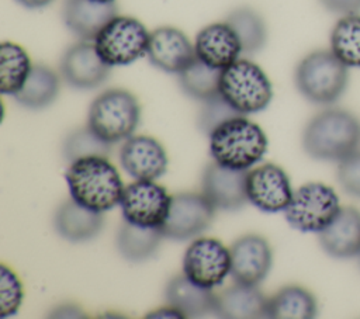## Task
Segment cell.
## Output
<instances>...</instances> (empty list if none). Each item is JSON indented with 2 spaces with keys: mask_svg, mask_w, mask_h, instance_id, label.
Returning a JSON list of instances; mask_svg holds the SVG:
<instances>
[{
  "mask_svg": "<svg viewBox=\"0 0 360 319\" xmlns=\"http://www.w3.org/2000/svg\"><path fill=\"white\" fill-rule=\"evenodd\" d=\"M65 177L70 198L87 209L104 214L121 201L122 180L107 157L77 159L70 163Z\"/></svg>",
  "mask_w": 360,
  "mask_h": 319,
  "instance_id": "1",
  "label": "cell"
},
{
  "mask_svg": "<svg viewBox=\"0 0 360 319\" xmlns=\"http://www.w3.org/2000/svg\"><path fill=\"white\" fill-rule=\"evenodd\" d=\"M360 143V122L340 108H328L318 112L302 132L305 153L316 160H338L357 150Z\"/></svg>",
  "mask_w": 360,
  "mask_h": 319,
  "instance_id": "2",
  "label": "cell"
},
{
  "mask_svg": "<svg viewBox=\"0 0 360 319\" xmlns=\"http://www.w3.org/2000/svg\"><path fill=\"white\" fill-rule=\"evenodd\" d=\"M208 136L214 162L235 170H250L267 150L266 134L245 115L222 122Z\"/></svg>",
  "mask_w": 360,
  "mask_h": 319,
  "instance_id": "3",
  "label": "cell"
},
{
  "mask_svg": "<svg viewBox=\"0 0 360 319\" xmlns=\"http://www.w3.org/2000/svg\"><path fill=\"white\" fill-rule=\"evenodd\" d=\"M297 90L315 104H332L347 89L349 67L329 49H319L304 56L295 67Z\"/></svg>",
  "mask_w": 360,
  "mask_h": 319,
  "instance_id": "4",
  "label": "cell"
},
{
  "mask_svg": "<svg viewBox=\"0 0 360 319\" xmlns=\"http://www.w3.org/2000/svg\"><path fill=\"white\" fill-rule=\"evenodd\" d=\"M139 119L141 107L136 97L124 89H108L93 100L87 126L98 138L114 145L131 138Z\"/></svg>",
  "mask_w": 360,
  "mask_h": 319,
  "instance_id": "5",
  "label": "cell"
},
{
  "mask_svg": "<svg viewBox=\"0 0 360 319\" xmlns=\"http://www.w3.org/2000/svg\"><path fill=\"white\" fill-rule=\"evenodd\" d=\"M219 96L239 114H255L270 104L273 86L259 65L239 58L221 70Z\"/></svg>",
  "mask_w": 360,
  "mask_h": 319,
  "instance_id": "6",
  "label": "cell"
},
{
  "mask_svg": "<svg viewBox=\"0 0 360 319\" xmlns=\"http://www.w3.org/2000/svg\"><path fill=\"white\" fill-rule=\"evenodd\" d=\"M149 35L139 20L115 15L100 30L93 42L108 66H127L146 55Z\"/></svg>",
  "mask_w": 360,
  "mask_h": 319,
  "instance_id": "7",
  "label": "cell"
},
{
  "mask_svg": "<svg viewBox=\"0 0 360 319\" xmlns=\"http://www.w3.org/2000/svg\"><path fill=\"white\" fill-rule=\"evenodd\" d=\"M335 190L323 183H307L298 187L284 209L290 226L304 233L322 232L340 211Z\"/></svg>",
  "mask_w": 360,
  "mask_h": 319,
  "instance_id": "8",
  "label": "cell"
},
{
  "mask_svg": "<svg viewBox=\"0 0 360 319\" xmlns=\"http://www.w3.org/2000/svg\"><path fill=\"white\" fill-rule=\"evenodd\" d=\"M172 195L153 180H136L124 188L120 205L124 221L143 226L162 228L167 219Z\"/></svg>",
  "mask_w": 360,
  "mask_h": 319,
  "instance_id": "9",
  "label": "cell"
},
{
  "mask_svg": "<svg viewBox=\"0 0 360 319\" xmlns=\"http://www.w3.org/2000/svg\"><path fill=\"white\" fill-rule=\"evenodd\" d=\"M183 274L195 285L212 289L231 274V252L214 237L191 242L183 257Z\"/></svg>",
  "mask_w": 360,
  "mask_h": 319,
  "instance_id": "10",
  "label": "cell"
},
{
  "mask_svg": "<svg viewBox=\"0 0 360 319\" xmlns=\"http://www.w3.org/2000/svg\"><path fill=\"white\" fill-rule=\"evenodd\" d=\"M215 207L201 193H179L172 195L170 211L162 226L165 237L187 240L202 233L212 222Z\"/></svg>",
  "mask_w": 360,
  "mask_h": 319,
  "instance_id": "11",
  "label": "cell"
},
{
  "mask_svg": "<svg viewBox=\"0 0 360 319\" xmlns=\"http://www.w3.org/2000/svg\"><path fill=\"white\" fill-rule=\"evenodd\" d=\"M292 193L290 178L280 166L266 163L248 170L246 197L259 211L267 214L284 211Z\"/></svg>",
  "mask_w": 360,
  "mask_h": 319,
  "instance_id": "12",
  "label": "cell"
},
{
  "mask_svg": "<svg viewBox=\"0 0 360 319\" xmlns=\"http://www.w3.org/2000/svg\"><path fill=\"white\" fill-rule=\"evenodd\" d=\"M62 79L73 89L91 90L101 86L108 74V66L98 55L94 42L80 41L69 46L59 63Z\"/></svg>",
  "mask_w": 360,
  "mask_h": 319,
  "instance_id": "13",
  "label": "cell"
},
{
  "mask_svg": "<svg viewBox=\"0 0 360 319\" xmlns=\"http://www.w3.org/2000/svg\"><path fill=\"white\" fill-rule=\"evenodd\" d=\"M231 252V277L243 285H257L269 274L273 263V253L269 242L255 233L238 237Z\"/></svg>",
  "mask_w": 360,
  "mask_h": 319,
  "instance_id": "14",
  "label": "cell"
},
{
  "mask_svg": "<svg viewBox=\"0 0 360 319\" xmlns=\"http://www.w3.org/2000/svg\"><path fill=\"white\" fill-rule=\"evenodd\" d=\"M246 174L248 170H235L212 162L204 169L201 193L215 209L236 211L248 202Z\"/></svg>",
  "mask_w": 360,
  "mask_h": 319,
  "instance_id": "15",
  "label": "cell"
},
{
  "mask_svg": "<svg viewBox=\"0 0 360 319\" xmlns=\"http://www.w3.org/2000/svg\"><path fill=\"white\" fill-rule=\"evenodd\" d=\"M146 56L149 62L167 73L179 74L195 60L194 44L187 35L174 27H159L149 35Z\"/></svg>",
  "mask_w": 360,
  "mask_h": 319,
  "instance_id": "16",
  "label": "cell"
},
{
  "mask_svg": "<svg viewBox=\"0 0 360 319\" xmlns=\"http://www.w3.org/2000/svg\"><path fill=\"white\" fill-rule=\"evenodd\" d=\"M124 170L135 180H156L167 170V155L159 141L146 135L128 138L120 150Z\"/></svg>",
  "mask_w": 360,
  "mask_h": 319,
  "instance_id": "17",
  "label": "cell"
},
{
  "mask_svg": "<svg viewBox=\"0 0 360 319\" xmlns=\"http://www.w3.org/2000/svg\"><path fill=\"white\" fill-rule=\"evenodd\" d=\"M194 49L197 59L219 70L236 62L243 53L236 34L225 21L212 22L200 30Z\"/></svg>",
  "mask_w": 360,
  "mask_h": 319,
  "instance_id": "18",
  "label": "cell"
},
{
  "mask_svg": "<svg viewBox=\"0 0 360 319\" xmlns=\"http://www.w3.org/2000/svg\"><path fill=\"white\" fill-rule=\"evenodd\" d=\"M319 235V245L330 257L352 259L360 254V211L342 207Z\"/></svg>",
  "mask_w": 360,
  "mask_h": 319,
  "instance_id": "19",
  "label": "cell"
},
{
  "mask_svg": "<svg viewBox=\"0 0 360 319\" xmlns=\"http://www.w3.org/2000/svg\"><path fill=\"white\" fill-rule=\"evenodd\" d=\"M63 22L70 32L84 41H93L100 30L115 15L117 4H103L91 0H66Z\"/></svg>",
  "mask_w": 360,
  "mask_h": 319,
  "instance_id": "20",
  "label": "cell"
},
{
  "mask_svg": "<svg viewBox=\"0 0 360 319\" xmlns=\"http://www.w3.org/2000/svg\"><path fill=\"white\" fill-rule=\"evenodd\" d=\"M166 301L183 318H201L217 315V294L191 282L184 274L173 277L165 289Z\"/></svg>",
  "mask_w": 360,
  "mask_h": 319,
  "instance_id": "21",
  "label": "cell"
},
{
  "mask_svg": "<svg viewBox=\"0 0 360 319\" xmlns=\"http://www.w3.org/2000/svg\"><path fill=\"white\" fill-rule=\"evenodd\" d=\"M53 225L59 236L79 243L91 240L101 232L104 216L101 212L82 207L75 200H68L56 209Z\"/></svg>",
  "mask_w": 360,
  "mask_h": 319,
  "instance_id": "22",
  "label": "cell"
},
{
  "mask_svg": "<svg viewBox=\"0 0 360 319\" xmlns=\"http://www.w3.org/2000/svg\"><path fill=\"white\" fill-rule=\"evenodd\" d=\"M267 301L256 285L235 284L217 295V313L221 318H267Z\"/></svg>",
  "mask_w": 360,
  "mask_h": 319,
  "instance_id": "23",
  "label": "cell"
},
{
  "mask_svg": "<svg viewBox=\"0 0 360 319\" xmlns=\"http://www.w3.org/2000/svg\"><path fill=\"white\" fill-rule=\"evenodd\" d=\"M60 89L58 73L46 65H32L22 89L13 96L18 104L31 110H41L52 104Z\"/></svg>",
  "mask_w": 360,
  "mask_h": 319,
  "instance_id": "24",
  "label": "cell"
},
{
  "mask_svg": "<svg viewBox=\"0 0 360 319\" xmlns=\"http://www.w3.org/2000/svg\"><path fill=\"white\" fill-rule=\"evenodd\" d=\"M316 312L315 297L298 285L284 287L267 301V318L271 319H312Z\"/></svg>",
  "mask_w": 360,
  "mask_h": 319,
  "instance_id": "25",
  "label": "cell"
},
{
  "mask_svg": "<svg viewBox=\"0 0 360 319\" xmlns=\"http://www.w3.org/2000/svg\"><path fill=\"white\" fill-rule=\"evenodd\" d=\"M163 237L162 228H143L125 221L117 233V249L129 261H145L156 253Z\"/></svg>",
  "mask_w": 360,
  "mask_h": 319,
  "instance_id": "26",
  "label": "cell"
},
{
  "mask_svg": "<svg viewBox=\"0 0 360 319\" xmlns=\"http://www.w3.org/2000/svg\"><path fill=\"white\" fill-rule=\"evenodd\" d=\"M32 69L27 51L18 44L4 41L0 45V91L15 96Z\"/></svg>",
  "mask_w": 360,
  "mask_h": 319,
  "instance_id": "27",
  "label": "cell"
},
{
  "mask_svg": "<svg viewBox=\"0 0 360 319\" xmlns=\"http://www.w3.org/2000/svg\"><path fill=\"white\" fill-rule=\"evenodd\" d=\"M225 22L236 34L243 53H256L266 45V22L256 10L246 6L238 7L226 15Z\"/></svg>",
  "mask_w": 360,
  "mask_h": 319,
  "instance_id": "28",
  "label": "cell"
},
{
  "mask_svg": "<svg viewBox=\"0 0 360 319\" xmlns=\"http://www.w3.org/2000/svg\"><path fill=\"white\" fill-rule=\"evenodd\" d=\"M330 51L347 67L360 69V14L342 15L330 31Z\"/></svg>",
  "mask_w": 360,
  "mask_h": 319,
  "instance_id": "29",
  "label": "cell"
},
{
  "mask_svg": "<svg viewBox=\"0 0 360 319\" xmlns=\"http://www.w3.org/2000/svg\"><path fill=\"white\" fill-rule=\"evenodd\" d=\"M219 69H214L195 58L179 73V84L184 94L202 103L219 94Z\"/></svg>",
  "mask_w": 360,
  "mask_h": 319,
  "instance_id": "30",
  "label": "cell"
},
{
  "mask_svg": "<svg viewBox=\"0 0 360 319\" xmlns=\"http://www.w3.org/2000/svg\"><path fill=\"white\" fill-rule=\"evenodd\" d=\"M112 145L98 138L89 126L70 132L63 143L65 159L70 163L90 156L108 157Z\"/></svg>",
  "mask_w": 360,
  "mask_h": 319,
  "instance_id": "31",
  "label": "cell"
},
{
  "mask_svg": "<svg viewBox=\"0 0 360 319\" xmlns=\"http://www.w3.org/2000/svg\"><path fill=\"white\" fill-rule=\"evenodd\" d=\"M242 115L235 108H232L219 94L202 101V107L198 112V128L201 132L210 135L222 122Z\"/></svg>",
  "mask_w": 360,
  "mask_h": 319,
  "instance_id": "32",
  "label": "cell"
},
{
  "mask_svg": "<svg viewBox=\"0 0 360 319\" xmlns=\"http://www.w3.org/2000/svg\"><path fill=\"white\" fill-rule=\"evenodd\" d=\"M22 284L13 270L7 266H1V280H0V315L3 318L14 315L22 302Z\"/></svg>",
  "mask_w": 360,
  "mask_h": 319,
  "instance_id": "33",
  "label": "cell"
},
{
  "mask_svg": "<svg viewBox=\"0 0 360 319\" xmlns=\"http://www.w3.org/2000/svg\"><path fill=\"white\" fill-rule=\"evenodd\" d=\"M340 187L352 197L360 200V152H353L339 162L336 170Z\"/></svg>",
  "mask_w": 360,
  "mask_h": 319,
  "instance_id": "34",
  "label": "cell"
},
{
  "mask_svg": "<svg viewBox=\"0 0 360 319\" xmlns=\"http://www.w3.org/2000/svg\"><path fill=\"white\" fill-rule=\"evenodd\" d=\"M322 7L335 14H359L360 0H319Z\"/></svg>",
  "mask_w": 360,
  "mask_h": 319,
  "instance_id": "35",
  "label": "cell"
},
{
  "mask_svg": "<svg viewBox=\"0 0 360 319\" xmlns=\"http://www.w3.org/2000/svg\"><path fill=\"white\" fill-rule=\"evenodd\" d=\"M51 318H86V313L82 308L75 304H62L56 306L51 313Z\"/></svg>",
  "mask_w": 360,
  "mask_h": 319,
  "instance_id": "36",
  "label": "cell"
},
{
  "mask_svg": "<svg viewBox=\"0 0 360 319\" xmlns=\"http://www.w3.org/2000/svg\"><path fill=\"white\" fill-rule=\"evenodd\" d=\"M146 316L148 318H183V315L177 309L170 306V305L167 308H162L159 311H153V312L148 313Z\"/></svg>",
  "mask_w": 360,
  "mask_h": 319,
  "instance_id": "37",
  "label": "cell"
},
{
  "mask_svg": "<svg viewBox=\"0 0 360 319\" xmlns=\"http://www.w3.org/2000/svg\"><path fill=\"white\" fill-rule=\"evenodd\" d=\"M18 4H21L25 8L30 10H38V8H44L48 4H51L53 0H15Z\"/></svg>",
  "mask_w": 360,
  "mask_h": 319,
  "instance_id": "38",
  "label": "cell"
},
{
  "mask_svg": "<svg viewBox=\"0 0 360 319\" xmlns=\"http://www.w3.org/2000/svg\"><path fill=\"white\" fill-rule=\"evenodd\" d=\"M91 1H97V3H103V4H110V3H115V0H91Z\"/></svg>",
  "mask_w": 360,
  "mask_h": 319,
  "instance_id": "39",
  "label": "cell"
}]
</instances>
